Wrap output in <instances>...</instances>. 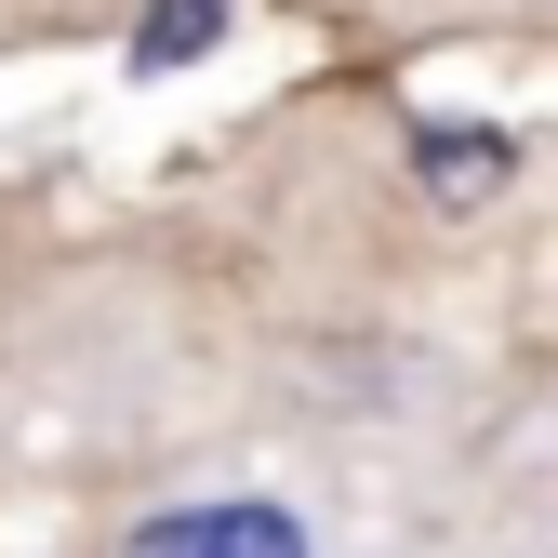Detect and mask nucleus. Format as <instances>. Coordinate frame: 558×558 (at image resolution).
<instances>
[{
    "label": "nucleus",
    "instance_id": "obj_3",
    "mask_svg": "<svg viewBox=\"0 0 558 558\" xmlns=\"http://www.w3.org/2000/svg\"><path fill=\"white\" fill-rule=\"evenodd\" d=\"M214 27H227V0H147V27H133V66H186V53H214Z\"/></svg>",
    "mask_w": 558,
    "mask_h": 558
},
{
    "label": "nucleus",
    "instance_id": "obj_2",
    "mask_svg": "<svg viewBox=\"0 0 558 558\" xmlns=\"http://www.w3.org/2000/svg\"><path fill=\"white\" fill-rule=\"evenodd\" d=\"M412 173H426L439 214H478V199H506L519 147H506V133H412Z\"/></svg>",
    "mask_w": 558,
    "mask_h": 558
},
{
    "label": "nucleus",
    "instance_id": "obj_4",
    "mask_svg": "<svg viewBox=\"0 0 558 558\" xmlns=\"http://www.w3.org/2000/svg\"><path fill=\"white\" fill-rule=\"evenodd\" d=\"M439 558H558V532H519V519H506V532H452Z\"/></svg>",
    "mask_w": 558,
    "mask_h": 558
},
{
    "label": "nucleus",
    "instance_id": "obj_5",
    "mask_svg": "<svg viewBox=\"0 0 558 558\" xmlns=\"http://www.w3.org/2000/svg\"><path fill=\"white\" fill-rule=\"evenodd\" d=\"M465 14H493V27H558V0H465Z\"/></svg>",
    "mask_w": 558,
    "mask_h": 558
},
{
    "label": "nucleus",
    "instance_id": "obj_1",
    "mask_svg": "<svg viewBox=\"0 0 558 558\" xmlns=\"http://www.w3.org/2000/svg\"><path fill=\"white\" fill-rule=\"evenodd\" d=\"M107 558H332V506L293 493V478H214V493L120 519Z\"/></svg>",
    "mask_w": 558,
    "mask_h": 558
}]
</instances>
